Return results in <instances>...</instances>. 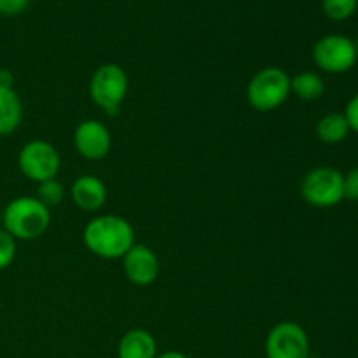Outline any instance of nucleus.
I'll return each mask as SVG.
<instances>
[{"instance_id": "aec40b11", "label": "nucleus", "mask_w": 358, "mask_h": 358, "mask_svg": "<svg viewBox=\"0 0 358 358\" xmlns=\"http://www.w3.org/2000/svg\"><path fill=\"white\" fill-rule=\"evenodd\" d=\"M345 198L358 201V168H353L345 177Z\"/></svg>"}, {"instance_id": "393cba45", "label": "nucleus", "mask_w": 358, "mask_h": 358, "mask_svg": "<svg viewBox=\"0 0 358 358\" xmlns=\"http://www.w3.org/2000/svg\"><path fill=\"white\" fill-rule=\"evenodd\" d=\"M0 224H2V213H0Z\"/></svg>"}, {"instance_id": "6ab92c4d", "label": "nucleus", "mask_w": 358, "mask_h": 358, "mask_svg": "<svg viewBox=\"0 0 358 358\" xmlns=\"http://www.w3.org/2000/svg\"><path fill=\"white\" fill-rule=\"evenodd\" d=\"M30 0H0V14L3 16H17L28 7Z\"/></svg>"}, {"instance_id": "f257e3e1", "label": "nucleus", "mask_w": 358, "mask_h": 358, "mask_svg": "<svg viewBox=\"0 0 358 358\" xmlns=\"http://www.w3.org/2000/svg\"><path fill=\"white\" fill-rule=\"evenodd\" d=\"M84 245L101 259H122L135 245V229L119 215H100L87 222L83 233Z\"/></svg>"}, {"instance_id": "20e7f679", "label": "nucleus", "mask_w": 358, "mask_h": 358, "mask_svg": "<svg viewBox=\"0 0 358 358\" xmlns=\"http://www.w3.org/2000/svg\"><path fill=\"white\" fill-rule=\"evenodd\" d=\"M304 201L317 208H329L345 199V175L331 166L308 171L301 182Z\"/></svg>"}, {"instance_id": "5701e85b", "label": "nucleus", "mask_w": 358, "mask_h": 358, "mask_svg": "<svg viewBox=\"0 0 358 358\" xmlns=\"http://www.w3.org/2000/svg\"><path fill=\"white\" fill-rule=\"evenodd\" d=\"M156 358H187V355H184L180 352H166L163 355H157Z\"/></svg>"}, {"instance_id": "4be33fe9", "label": "nucleus", "mask_w": 358, "mask_h": 358, "mask_svg": "<svg viewBox=\"0 0 358 358\" xmlns=\"http://www.w3.org/2000/svg\"><path fill=\"white\" fill-rule=\"evenodd\" d=\"M14 76L10 73V70L0 69V90H13Z\"/></svg>"}, {"instance_id": "423d86ee", "label": "nucleus", "mask_w": 358, "mask_h": 358, "mask_svg": "<svg viewBox=\"0 0 358 358\" xmlns=\"http://www.w3.org/2000/svg\"><path fill=\"white\" fill-rule=\"evenodd\" d=\"M17 166L24 177L41 184V182L56 178L62 166V159L55 145L45 140H31L21 147Z\"/></svg>"}, {"instance_id": "f8f14e48", "label": "nucleus", "mask_w": 358, "mask_h": 358, "mask_svg": "<svg viewBox=\"0 0 358 358\" xmlns=\"http://www.w3.org/2000/svg\"><path fill=\"white\" fill-rule=\"evenodd\" d=\"M119 358H156L157 345L145 329H131L121 338L117 346Z\"/></svg>"}, {"instance_id": "9d476101", "label": "nucleus", "mask_w": 358, "mask_h": 358, "mask_svg": "<svg viewBox=\"0 0 358 358\" xmlns=\"http://www.w3.org/2000/svg\"><path fill=\"white\" fill-rule=\"evenodd\" d=\"M122 268L133 285L147 287L156 282L159 275V261L150 247L135 243L122 257Z\"/></svg>"}, {"instance_id": "6e6552de", "label": "nucleus", "mask_w": 358, "mask_h": 358, "mask_svg": "<svg viewBox=\"0 0 358 358\" xmlns=\"http://www.w3.org/2000/svg\"><path fill=\"white\" fill-rule=\"evenodd\" d=\"M268 358H310V339L296 322H280L266 338Z\"/></svg>"}, {"instance_id": "a211bd4d", "label": "nucleus", "mask_w": 358, "mask_h": 358, "mask_svg": "<svg viewBox=\"0 0 358 358\" xmlns=\"http://www.w3.org/2000/svg\"><path fill=\"white\" fill-rule=\"evenodd\" d=\"M14 257H16V240L6 229H0V271L9 268Z\"/></svg>"}, {"instance_id": "b1692460", "label": "nucleus", "mask_w": 358, "mask_h": 358, "mask_svg": "<svg viewBox=\"0 0 358 358\" xmlns=\"http://www.w3.org/2000/svg\"><path fill=\"white\" fill-rule=\"evenodd\" d=\"M353 44H355V49H357V55H358V37L353 41Z\"/></svg>"}, {"instance_id": "2eb2a0df", "label": "nucleus", "mask_w": 358, "mask_h": 358, "mask_svg": "<svg viewBox=\"0 0 358 358\" xmlns=\"http://www.w3.org/2000/svg\"><path fill=\"white\" fill-rule=\"evenodd\" d=\"M325 84L318 73L301 72L290 79V93L296 94L299 100L313 101L324 94Z\"/></svg>"}, {"instance_id": "1a4fd4ad", "label": "nucleus", "mask_w": 358, "mask_h": 358, "mask_svg": "<svg viewBox=\"0 0 358 358\" xmlns=\"http://www.w3.org/2000/svg\"><path fill=\"white\" fill-rule=\"evenodd\" d=\"M73 145H76L77 152L86 159H103L110 152V131L103 122L87 119V121L77 124L76 131H73Z\"/></svg>"}, {"instance_id": "7ed1b4c3", "label": "nucleus", "mask_w": 358, "mask_h": 358, "mask_svg": "<svg viewBox=\"0 0 358 358\" xmlns=\"http://www.w3.org/2000/svg\"><path fill=\"white\" fill-rule=\"evenodd\" d=\"M290 96V77L278 66L259 70L247 86V100L255 110L271 112L282 107Z\"/></svg>"}, {"instance_id": "9b49d317", "label": "nucleus", "mask_w": 358, "mask_h": 358, "mask_svg": "<svg viewBox=\"0 0 358 358\" xmlns=\"http://www.w3.org/2000/svg\"><path fill=\"white\" fill-rule=\"evenodd\" d=\"M73 203L84 212H98L107 203V187L94 175H83L73 180L70 189Z\"/></svg>"}, {"instance_id": "39448f33", "label": "nucleus", "mask_w": 358, "mask_h": 358, "mask_svg": "<svg viewBox=\"0 0 358 358\" xmlns=\"http://www.w3.org/2000/svg\"><path fill=\"white\" fill-rule=\"evenodd\" d=\"M128 93V76L115 63H105L90 80V96L107 114H117Z\"/></svg>"}, {"instance_id": "dca6fc26", "label": "nucleus", "mask_w": 358, "mask_h": 358, "mask_svg": "<svg viewBox=\"0 0 358 358\" xmlns=\"http://www.w3.org/2000/svg\"><path fill=\"white\" fill-rule=\"evenodd\" d=\"M358 0H322L325 16L332 21H345L355 14Z\"/></svg>"}, {"instance_id": "ddd939ff", "label": "nucleus", "mask_w": 358, "mask_h": 358, "mask_svg": "<svg viewBox=\"0 0 358 358\" xmlns=\"http://www.w3.org/2000/svg\"><path fill=\"white\" fill-rule=\"evenodd\" d=\"M23 119V103L14 90H0V136L16 131Z\"/></svg>"}, {"instance_id": "f03ea898", "label": "nucleus", "mask_w": 358, "mask_h": 358, "mask_svg": "<svg viewBox=\"0 0 358 358\" xmlns=\"http://www.w3.org/2000/svg\"><path fill=\"white\" fill-rule=\"evenodd\" d=\"M49 224L51 210L31 196L13 199L2 212L3 229L16 241L37 240L49 229Z\"/></svg>"}, {"instance_id": "412c9836", "label": "nucleus", "mask_w": 358, "mask_h": 358, "mask_svg": "<svg viewBox=\"0 0 358 358\" xmlns=\"http://www.w3.org/2000/svg\"><path fill=\"white\" fill-rule=\"evenodd\" d=\"M345 117L346 121H348L350 129L358 133V94H355V96L348 101V105H346Z\"/></svg>"}, {"instance_id": "0eeeda50", "label": "nucleus", "mask_w": 358, "mask_h": 358, "mask_svg": "<svg viewBox=\"0 0 358 358\" xmlns=\"http://www.w3.org/2000/svg\"><path fill=\"white\" fill-rule=\"evenodd\" d=\"M358 59L355 44L345 35H325L313 45V62L329 73H345L355 66Z\"/></svg>"}, {"instance_id": "4468645a", "label": "nucleus", "mask_w": 358, "mask_h": 358, "mask_svg": "<svg viewBox=\"0 0 358 358\" xmlns=\"http://www.w3.org/2000/svg\"><path fill=\"white\" fill-rule=\"evenodd\" d=\"M348 121H346L345 114H338V112L324 115L317 124V136L324 143H331V145L341 143L348 136Z\"/></svg>"}, {"instance_id": "f3484780", "label": "nucleus", "mask_w": 358, "mask_h": 358, "mask_svg": "<svg viewBox=\"0 0 358 358\" xmlns=\"http://www.w3.org/2000/svg\"><path fill=\"white\" fill-rule=\"evenodd\" d=\"M63 198H65V189H63V185L56 178H51V180H45L38 184L37 199L42 205L48 206L49 210L58 206L63 201Z\"/></svg>"}]
</instances>
